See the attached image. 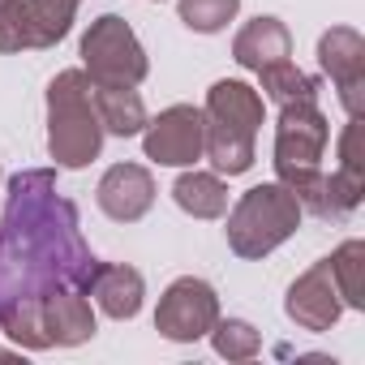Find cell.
I'll return each instance as SVG.
<instances>
[{"label": "cell", "mask_w": 365, "mask_h": 365, "mask_svg": "<svg viewBox=\"0 0 365 365\" xmlns=\"http://www.w3.org/2000/svg\"><path fill=\"white\" fill-rule=\"evenodd\" d=\"M43 331L52 348H78L95 339V309L82 288H56L43 297Z\"/></svg>", "instance_id": "12"}, {"label": "cell", "mask_w": 365, "mask_h": 365, "mask_svg": "<svg viewBox=\"0 0 365 365\" xmlns=\"http://www.w3.org/2000/svg\"><path fill=\"white\" fill-rule=\"evenodd\" d=\"M95 202L108 220L116 224H138L150 207H155V176L142 163H112L99 176Z\"/></svg>", "instance_id": "11"}, {"label": "cell", "mask_w": 365, "mask_h": 365, "mask_svg": "<svg viewBox=\"0 0 365 365\" xmlns=\"http://www.w3.org/2000/svg\"><path fill=\"white\" fill-rule=\"evenodd\" d=\"M82 69L95 86H138L150 73L146 48L138 43L133 26L116 14H103L82 35Z\"/></svg>", "instance_id": "6"}, {"label": "cell", "mask_w": 365, "mask_h": 365, "mask_svg": "<svg viewBox=\"0 0 365 365\" xmlns=\"http://www.w3.org/2000/svg\"><path fill=\"white\" fill-rule=\"evenodd\" d=\"M318 65L335 82L348 116L365 112V39L352 26H331L318 39Z\"/></svg>", "instance_id": "9"}, {"label": "cell", "mask_w": 365, "mask_h": 365, "mask_svg": "<svg viewBox=\"0 0 365 365\" xmlns=\"http://www.w3.org/2000/svg\"><path fill=\"white\" fill-rule=\"evenodd\" d=\"M78 5L82 0H26L31 26H35V48H56L73 26Z\"/></svg>", "instance_id": "19"}, {"label": "cell", "mask_w": 365, "mask_h": 365, "mask_svg": "<svg viewBox=\"0 0 365 365\" xmlns=\"http://www.w3.org/2000/svg\"><path fill=\"white\" fill-rule=\"evenodd\" d=\"M99 258L82 241L78 207L56 190L52 168L9 176L0 215V335L26 352L52 348L43 331V297L91 284ZM91 297V292H86Z\"/></svg>", "instance_id": "1"}, {"label": "cell", "mask_w": 365, "mask_h": 365, "mask_svg": "<svg viewBox=\"0 0 365 365\" xmlns=\"http://www.w3.org/2000/svg\"><path fill=\"white\" fill-rule=\"evenodd\" d=\"M288 56H292V35H288V26H284L279 18H271V14L245 22V26L237 31V39H232V61H237L241 69H250V73H258V69H267V65H275V61H288Z\"/></svg>", "instance_id": "14"}, {"label": "cell", "mask_w": 365, "mask_h": 365, "mask_svg": "<svg viewBox=\"0 0 365 365\" xmlns=\"http://www.w3.org/2000/svg\"><path fill=\"white\" fill-rule=\"evenodd\" d=\"M215 318H220V292L198 275H180L159 297L155 331L172 344H194V339H207Z\"/></svg>", "instance_id": "7"}, {"label": "cell", "mask_w": 365, "mask_h": 365, "mask_svg": "<svg viewBox=\"0 0 365 365\" xmlns=\"http://www.w3.org/2000/svg\"><path fill=\"white\" fill-rule=\"evenodd\" d=\"M331 279L339 288L344 309H365V241H344L331 258Z\"/></svg>", "instance_id": "18"}, {"label": "cell", "mask_w": 365, "mask_h": 365, "mask_svg": "<svg viewBox=\"0 0 365 365\" xmlns=\"http://www.w3.org/2000/svg\"><path fill=\"white\" fill-rule=\"evenodd\" d=\"M172 198L194 220H224V211H228V185L220 172H198V168L180 172L172 185Z\"/></svg>", "instance_id": "16"}, {"label": "cell", "mask_w": 365, "mask_h": 365, "mask_svg": "<svg viewBox=\"0 0 365 365\" xmlns=\"http://www.w3.org/2000/svg\"><path fill=\"white\" fill-rule=\"evenodd\" d=\"M35 26L26 0H0V52H31Z\"/></svg>", "instance_id": "22"}, {"label": "cell", "mask_w": 365, "mask_h": 365, "mask_svg": "<svg viewBox=\"0 0 365 365\" xmlns=\"http://www.w3.org/2000/svg\"><path fill=\"white\" fill-rule=\"evenodd\" d=\"M331 142V125L314 103H288L275 120V180L288 190H301L309 176L322 172V155Z\"/></svg>", "instance_id": "5"}, {"label": "cell", "mask_w": 365, "mask_h": 365, "mask_svg": "<svg viewBox=\"0 0 365 365\" xmlns=\"http://www.w3.org/2000/svg\"><path fill=\"white\" fill-rule=\"evenodd\" d=\"M176 14L198 35H220L241 14V0H176Z\"/></svg>", "instance_id": "21"}, {"label": "cell", "mask_w": 365, "mask_h": 365, "mask_svg": "<svg viewBox=\"0 0 365 365\" xmlns=\"http://www.w3.org/2000/svg\"><path fill=\"white\" fill-rule=\"evenodd\" d=\"M202 120H207V142H202V159H211V168L220 176H241L254 168L258 159V129L267 120V103L250 82L237 78H220L207 91L202 103Z\"/></svg>", "instance_id": "2"}, {"label": "cell", "mask_w": 365, "mask_h": 365, "mask_svg": "<svg viewBox=\"0 0 365 365\" xmlns=\"http://www.w3.org/2000/svg\"><path fill=\"white\" fill-rule=\"evenodd\" d=\"M207 335H211V348H215L224 361H250V356L262 352V335H258V327L245 322V318H224V314H220Z\"/></svg>", "instance_id": "20"}, {"label": "cell", "mask_w": 365, "mask_h": 365, "mask_svg": "<svg viewBox=\"0 0 365 365\" xmlns=\"http://www.w3.org/2000/svg\"><path fill=\"white\" fill-rule=\"evenodd\" d=\"M91 99H95V112H99L103 133L138 138L146 129V103H142L138 86H95L91 82Z\"/></svg>", "instance_id": "15"}, {"label": "cell", "mask_w": 365, "mask_h": 365, "mask_svg": "<svg viewBox=\"0 0 365 365\" xmlns=\"http://www.w3.org/2000/svg\"><path fill=\"white\" fill-rule=\"evenodd\" d=\"M0 180H5V172H0Z\"/></svg>", "instance_id": "24"}, {"label": "cell", "mask_w": 365, "mask_h": 365, "mask_svg": "<svg viewBox=\"0 0 365 365\" xmlns=\"http://www.w3.org/2000/svg\"><path fill=\"white\" fill-rule=\"evenodd\" d=\"M284 314L301 327V331H331L344 314V301H339V288L331 279V262H314L305 275L292 279L288 288V301H284Z\"/></svg>", "instance_id": "10"}, {"label": "cell", "mask_w": 365, "mask_h": 365, "mask_svg": "<svg viewBox=\"0 0 365 365\" xmlns=\"http://www.w3.org/2000/svg\"><path fill=\"white\" fill-rule=\"evenodd\" d=\"M103 150V125L91 99L86 69H61L48 82V155L56 168H86Z\"/></svg>", "instance_id": "3"}, {"label": "cell", "mask_w": 365, "mask_h": 365, "mask_svg": "<svg viewBox=\"0 0 365 365\" xmlns=\"http://www.w3.org/2000/svg\"><path fill=\"white\" fill-rule=\"evenodd\" d=\"M258 82H262V95L271 103H279V108H288V103H314L318 99V78H309L292 61H275V65L258 69Z\"/></svg>", "instance_id": "17"}, {"label": "cell", "mask_w": 365, "mask_h": 365, "mask_svg": "<svg viewBox=\"0 0 365 365\" xmlns=\"http://www.w3.org/2000/svg\"><path fill=\"white\" fill-rule=\"evenodd\" d=\"M339 172H352V176H365V159H361V116H348L344 133H339Z\"/></svg>", "instance_id": "23"}, {"label": "cell", "mask_w": 365, "mask_h": 365, "mask_svg": "<svg viewBox=\"0 0 365 365\" xmlns=\"http://www.w3.org/2000/svg\"><path fill=\"white\" fill-rule=\"evenodd\" d=\"M202 142H207V120L202 108L194 103H172L142 129V150L159 168H194L202 159Z\"/></svg>", "instance_id": "8"}, {"label": "cell", "mask_w": 365, "mask_h": 365, "mask_svg": "<svg viewBox=\"0 0 365 365\" xmlns=\"http://www.w3.org/2000/svg\"><path fill=\"white\" fill-rule=\"evenodd\" d=\"M224 215H228V228H224L228 232V250L237 258H250V262H258L271 250H279L305 220L297 194L288 185H279V180H262V185L245 190L232 202V211H224Z\"/></svg>", "instance_id": "4"}, {"label": "cell", "mask_w": 365, "mask_h": 365, "mask_svg": "<svg viewBox=\"0 0 365 365\" xmlns=\"http://www.w3.org/2000/svg\"><path fill=\"white\" fill-rule=\"evenodd\" d=\"M86 292L95 297V305H99L108 318L129 322V318L142 314L146 279H142V271H133V267H125V262H99L95 275H91V284H86Z\"/></svg>", "instance_id": "13"}]
</instances>
